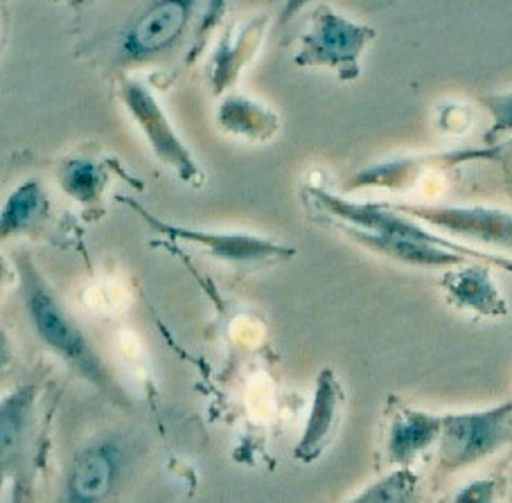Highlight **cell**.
<instances>
[{"instance_id":"30bf717a","label":"cell","mask_w":512,"mask_h":503,"mask_svg":"<svg viewBox=\"0 0 512 503\" xmlns=\"http://www.w3.org/2000/svg\"><path fill=\"white\" fill-rule=\"evenodd\" d=\"M343 402V391L339 379L334 377L332 370H321L314 384V397L310 407V418L303 436L296 443L294 456L303 463H312L321 456V452L328 445V440L334 434V427L339 422Z\"/></svg>"},{"instance_id":"4fadbf2b","label":"cell","mask_w":512,"mask_h":503,"mask_svg":"<svg viewBox=\"0 0 512 503\" xmlns=\"http://www.w3.org/2000/svg\"><path fill=\"white\" fill-rule=\"evenodd\" d=\"M440 285L445 287L449 300L461 310H470L481 316H503L508 312L506 300L494 285L488 264H472V267L445 271Z\"/></svg>"},{"instance_id":"7402d4cb","label":"cell","mask_w":512,"mask_h":503,"mask_svg":"<svg viewBox=\"0 0 512 503\" xmlns=\"http://www.w3.org/2000/svg\"><path fill=\"white\" fill-rule=\"evenodd\" d=\"M470 258L479 260L481 264H488V267H499L503 271L512 273V258L494 251H481V249H470Z\"/></svg>"},{"instance_id":"5b68a950","label":"cell","mask_w":512,"mask_h":503,"mask_svg":"<svg viewBox=\"0 0 512 503\" xmlns=\"http://www.w3.org/2000/svg\"><path fill=\"white\" fill-rule=\"evenodd\" d=\"M397 213L416 219L447 235L481 244L483 249L512 253V213L490 206H429V204H388Z\"/></svg>"},{"instance_id":"ffe728a7","label":"cell","mask_w":512,"mask_h":503,"mask_svg":"<svg viewBox=\"0 0 512 503\" xmlns=\"http://www.w3.org/2000/svg\"><path fill=\"white\" fill-rule=\"evenodd\" d=\"M481 104L492 116V127L485 140L488 145H494L501 136L512 134V91L510 93H494L481 97Z\"/></svg>"},{"instance_id":"ba28073f","label":"cell","mask_w":512,"mask_h":503,"mask_svg":"<svg viewBox=\"0 0 512 503\" xmlns=\"http://www.w3.org/2000/svg\"><path fill=\"white\" fill-rule=\"evenodd\" d=\"M127 465V449L118 438H100L86 445L70 465L64 503H104L116 490Z\"/></svg>"},{"instance_id":"44dd1931","label":"cell","mask_w":512,"mask_h":503,"mask_svg":"<svg viewBox=\"0 0 512 503\" xmlns=\"http://www.w3.org/2000/svg\"><path fill=\"white\" fill-rule=\"evenodd\" d=\"M497 497V483L494 481H472L467 488L456 494L454 503H494Z\"/></svg>"},{"instance_id":"7c38bea8","label":"cell","mask_w":512,"mask_h":503,"mask_svg":"<svg viewBox=\"0 0 512 503\" xmlns=\"http://www.w3.org/2000/svg\"><path fill=\"white\" fill-rule=\"evenodd\" d=\"M264 16H258L253 21H244L231 25L217 43L213 52V59H210V84H213V91L222 95L226 88L235 84V79L240 77L242 68L249 64L255 52H258L262 37H264Z\"/></svg>"},{"instance_id":"ac0fdd59","label":"cell","mask_w":512,"mask_h":503,"mask_svg":"<svg viewBox=\"0 0 512 503\" xmlns=\"http://www.w3.org/2000/svg\"><path fill=\"white\" fill-rule=\"evenodd\" d=\"M61 188H64L70 197L77 201H93L100 197L104 190V183H107V176H104L102 167L91 161H82V158H73V161H66L59 172Z\"/></svg>"},{"instance_id":"9a60e30c","label":"cell","mask_w":512,"mask_h":503,"mask_svg":"<svg viewBox=\"0 0 512 503\" xmlns=\"http://www.w3.org/2000/svg\"><path fill=\"white\" fill-rule=\"evenodd\" d=\"M217 122L222 125V129L231 131V134L253 140L269 138L278 129L276 113L240 95L226 97L217 111Z\"/></svg>"},{"instance_id":"d6986e66","label":"cell","mask_w":512,"mask_h":503,"mask_svg":"<svg viewBox=\"0 0 512 503\" xmlns=\"http://www.w3.org/2000/svg\"><path fill=\"white\" fill-rule=\"evenodd\" d=\"M418 485V476L411 467H397L391 474L370 483L350 503H409L413 490Z\"/></svg>"},{"instance_id":"3957f363","label":"cell","mask_w":512,"mask_h":503,"mask_svg":"<svg viewBox=\"0 0 512 503\" xmlns=\"http://www.w3.org/2000/svg\"><path fill=\"white\" fill-rule=\"evenodd\" d=\"M512 440V402L485 411L447 413L438 440V463L445 472H458L499 452Z\"/></svg>"},{"instance_id":"e0dca14e","label":"cell","mask_w":512,"mask_h":503,"mask_svg":"<svg viewBox=\"0 0 512 503\" xmlns=\"http://www.w3.org/2000/svg\"><path fill=\"white\" fill-rule=\"evenodd\" d=\"M34 402V388L21 386L3 400V416H0V445H3V461L10 454L19 452L21 440L28 429L30 411Z\"/></svg>"},{"instance_id":"277c9868","label":"cell","mask_w":512,"mask_h":503,"mask_svg":"<svg viewBox=\"0 0 512 503\" xmlns=\"http://www.w3.org/2000/svg\"><path fill=\"white\" fill-rule=\"evenodd\" d=\"M120 100L134 118L138 129L143 131L154 156L163 165L179 176L185 183H199L201 170L194 161L188 145L183 143L181 136L176 134L170 118L163 111L158 97L152 93L143 79H122L120 84Z\"/></svg>"},{"instance_id":"2e32d148","label":"cell","mask_w":512,"mask_h":503,"mask_svg":"<svg viewBox=\"0 0 512 503\" xmlns=\"http://www.w3.org/2000/svg\"><path fill=\"white\" fill-rule=\"evenodd\" d=\"M48 199L39 181H25L7 197L3 206V237L30 231L48 215Z\"/></svg>"},{"instance_id":"52a82bcc","label":"cell","mask_w":512,"mask_h":503,"mask_svg":"<svg viewBox=\"0 0 512 503\" xmlns=\"http://www.w3.org/2000/svg\"><path fill=\"white\" fill-rule=\"evenodd\" d=\"M122 204L134 208L138 217L156 231L158 235L172 237V240L190 242L199 246L210 255L226 262H264V260H278V258H291L296 251L291 246L271 240V237L262 235H249V233H219V231H201V228H190L181 224L165 222L156 215L149 213L134 199L122 197Z\"/></svg>"},{"instance_id":"8992f818","label":"cell","mask_w":512,"mask_h":503,"mask_svg":"<svg viewBox=\"0 0 512 503\" xmlns=\"http://www.w3.org/2000/svg\"><path fill=\"white\" fill-rule=\"evenodd\" d=\"M197 3L192 0H161L149 3L120 34L116 55L120 64H143L172 50L190 28Z\"/></svg>"},{"instance_id":"6da1fadb","label":"cell","mask_w":512,"mask_h":503,"mask_svg":"<svg viewBox=\"0 0 512 503\" xmlns=\"http://www.w3.org/2000/svg\"><path fill=\"white\" fill-rule=\"evenodd\" d=\"M16 273H19V294L25 314H28L37 337L93 386L111 397L125 400L120 397V388L113 382L107 366L97 357L84 330L79 328L73 314L66 310L55 289L48 285V280L41 276V271L34 267L28 255H16Z\"/></svg>"},{"instance_id":"9c48e42d","label":"cell","mask_w":512,"mask_h":503,"mask_svg":"<svg viewBox=\"0 0 512 503\" xmlns=\"http://www.w3.org/2000/svg\"><path fill=\"white\" fill-rule=\"evenodd\" d=\"M334 231L343 233L350 237L352 242H357L364 249L373 251L377 255H384V258L397 260L402 264H411V267H443V269H452V267H463L467 264V258L452 251L438 249V246H431L427 242H418V240H406V237L400 235H384V233H370V231H361V228L348 226V224H339V222H330L325 219Z\"/></svg>"},{"instance_id":"5bb4252c","label":"cell","mask_w":512,"mask_h":503,"mask_svg":"<svg viewBox=\"0 0 512 503\" xmlns=\"http://www.w3.org/2000/svg\"><path fill=\"white\" fill-rule=\"evenodd\" d=\"M443 416L427 411H402L393 418L388 431V461L397 467H411L413 461L440 440Z\"/></svg>"},{"instance_id":"8fae6325","label":"cell","mask_w":512,"mask_h":503,"mask_svg":"<svg viewBox=\"0 0 512 503\" xmlns=\"http://www.w3.org/2000/svg\"><path fill=\"white\" fill-rule=\"evenodd\" d=\"M497 154L499 149H465V152L395 158V161L368 165L366 170L357 172L348 183V188H402V185L416 181L425 167L458 165L463 161H476V158H494Z\"/></svg>"},{"instance_id":"7a4b0ae2","label":"cell","mask_w":512,"mask_h":503,"mask_svg":"<svg viewBox=\"0 0 512 503\" xmlns=\"http://www.w3.org/2000/svg\"><path fill=\"white\" fill-rule=\"evenodd\" d=\"M375 37L373 28L346 19L330 5H314L294 61L296 66L330 68L337 70L341 79H352L359 75L361 52Z\"/></svg>"}]
</instances>
